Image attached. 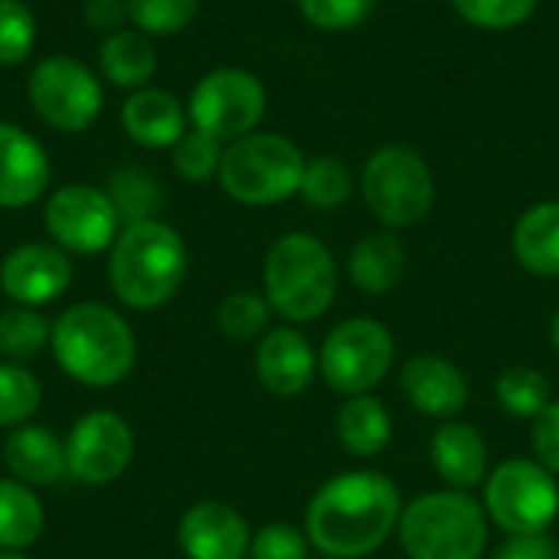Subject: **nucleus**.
Here are the masks:
<instances>
[{
	"label": "nucleus",
	"mask_w": 559,
	"mask_h": 559,
	"mask_svg": "<svg viewBox=\"0 0 559 559\" xmlns=\"http://www.w3.org/2000/svg\"><path fill=\"white\" fill-rule=\"evenodd\" d=\"M347 275L364 295H390L406 275V249L393 229H377L360 236L347 252Z\"/></svg>",
	"instance_id": "nucleus-22"
},
{
	"label": "nucleus",
	"mask_w": 559,
	"mask_h": 559,
	"mask_svg": "<svg viewBox=\"0 0 559 559\" xmlns=\"http://www.w3.org/2000/svg\"><path fill=\"white\" fill-rule=\"evenodd\" d=\"M46 524L36 491L16 478H0V550H26Z\"/></svg>",
	"instance_id": "nucleus-26"
},
{
	"label": "nucleus",
	"mask_w": 559,
	"mask_h": 559,
	"mask_svg": "<svg viewBox=\"0 0 559 559\" xmlns=\"http://www.w3.org/2000/svg\"><path fill=\"white\" fill-rule=\"evenodd\" d=\"M121 216V226H134V223H147V219H157V210H160V183L151 170L138 167V164H128V167H118L111 177H108V190H105Z\"/></svg>",
	"instance_id": "nucleus-27"
},
{
	"label": "nucleus",
	"mask_w": 559,
	"mask_h": 559,
	"mask_svg": "<svg viewBox=\"0 0 559 559\" xmlns=\"http://www.w3.org/2000/svg\"><path fill=\"white\" fill-rule=\"evenodd\" d=\"M49 337H52V328L36 308L16 305L0 314V357L10 364L39 357L46 350Z\"/></svg>",
	"instance_id": "nucleus-30"
},
{
	"label": "nucleus",
	"mask_w": 559,
	"mask_h": 559,
	"mask_svg": "<svg viewBox=\"0 0 559 559\" xmlns=\"http://www.w3.org/2000/svg\"><path fill=\"white\" fill-rule=\"evenodd\" d=\"M187 242L160 219L124 226L111 246L108 275L115 295L138 311L167 305L187 278Z\"/></svg>",
	"instance_id": "nucleus-3"
},
{
	"label": "nucleus",
	"mask_w": 559,
	"mask_h": 559,
	"mask_svg": "<svg viewBox=\"0 0 559 559\" xmlns=\"http://www.w3.org/2000/svg\"><path fill=\"white\" fill-rule=\"evenodd\" d=\"M36 16L23 0H0V66H20L36 49Z\"/></svg>",
	"instance_id": "nucleus-36"
},
{
	"label": "nucleus",
	"mask_w": 559,
	"mask_h": 559,
	"mask_svg": "<svg viewBox=\"0 0 559 559\" xmlns=\"http://www.w3.org/2000/svg\"><path fill=\"white\" fill-rule=\"evenodd\" d=\"M98 72L115 88H147V82L157 72V49L151 36H144L141 29H118L105 36L98 46Z\"/></svg>",
	"instance_id": "nucleus-25"
},
{
	"label": "nucleus",
	"mask_w": 559,
	"mask_h": 559,
	"mask_svg": "<svg viewBox=\"0 0 559 559\" xmlns=\"http://www.w3.org/2000/svg\"><path fill=\"white\" fill-rule=\"evenodd\" d=\"M318 559H331V557H318Z\"/></svg>",
	"instance_id": "nucleus-44"
},
{
	"label": "nucleus",
	"mask_w": 559,
	"mask_h": 559,
	"mask_svg": "<svg viewBox=\"0 0 559 559\" xmlns=\"http://www.w3.org/2000/svg\"><path fill=\"white\" fill-rule=\"evenodd\" d=\"M337 442L354 459H377L393 439V416L386 403L373 393L347 396L337 409Z\"/></svg>",
	"instance_id": "nucleus-23"
},
{
	"label": "nucleus",
	"mask_w": 559,
	"mask_h": 559,
	"mask_svg": "<svg viewBox=\"0 0 559 559\" xmlns=\"http://www.w3.org/2000/svg\"><path fill=\"white\" fill-rule=\"evenodd\" d=\"M272 305L259 292H233L216 308V324L229 341H252L269 331Z\"/></svg>",
	"instance_id": "nucleus-32"
},
{
	"label": "nucleus",
	"mask_w": 559,
	"mask_h": 559,
	"mask_svg": "<svg viewBox=\"0 0 559 559\" xmlns=\"http://www.w3.org/2000/svg\"><path fill=\"white\" fill-rule=\"evenodd\" d=\"M177 544L187 559H246L252 531L236 508L223 501H200L180 518Z\"/></svg>",
	"instance_id": "nucleus-17"
},
{
	"label": "nucleus",
	"mask_w": 559,
	"mask_h": 559,
	"mask_svg": "<svg viewBox=\"0 0 559 559\" xmlns=\"http://www.w3.org/2000/svg\"><path fill=\"white\" fill-rule=\"evenodd\" d=\"M308 157L278 131H252L223 151L219 187L242 206H278L301 190Z\"/></svg>",
	"instance_id": "nucleus-6"
},
{
	"label": "nucleus",
	"mask_w": 559,
	"mask_h": 559,
	"mask_svg": "<svg viewBox=\"0 0 559 559\" xmlns=\"http://www.w3.org/2000/svg\"><path fill=\"white\" fill-rule=\"evenodd\" d=\"M52 164L46 147L20 124L0 121V210H23L49 190Z\"/></svg>",
	"instance_id": "nucleus-18"
},
{
	"label": "nucleus",
	"mask_w": 559,
	"mask_h": 559,
	"mask_svg": "<svg viewBox=\"0 0 559 559\" xmlns=\"http://www.w3.org/2000/svg\"><path fill=\"white\" fill-rule=\"evenodd\" d=\"M82 16H85L88 29H95V33H102V36H111V33L124 29L128 3H124V0H85Z\"/></svg>",
	"instance_id": "nucleus-41"
},
{
	"label": "nucleus",
	"mask_w": 559,
	"mask_h": 559,
	"mask_svg": "<svg viewBox=\"0 0 559 559\" xmlns=\"http://www.w3.org/2000/svg\"><path fill=\"white\" fill-rule=\"evenodd\" d=\"M3 462L10 475L29 488H49L69 475L66 442H59L46 426H16L3 442Z\"/></svg>",
	"instance_id": "nucleus-21"
},
{
	"label": "nucleus",
	"mask_w": 559,
	"mask_h": 559,
	"mask_svg": "<svg viewBox=\"0 0 559 559\" xmlns=\"http://www.w3.org/2000/svg\"><path fill=\"white\" fill-rule=\"evenodd\" d=\"M72 285V259L56 242H23L0 262V288L23 308H43Z\"/></svg>",
	"instance_id": "nucleus-14"
},
{
	"label": "nucleus",
	"mask_w": 559,
	"mask_h": 559,
	"mask_svg": "<svg viewBox=\"0 0 559 559\" xmlns=\"http://www.w3.org/2000/svg\"><path fill=\"white\" fill-rule=\"evenodd\" d=\"M305 20L324 33H347L370 20L377 0H298Z\"/></svg>",
	"instance_id": "nucleus-37"
},
{
	"label": "nucleus",
	"mask_w": 559,
	"mask_h": 559,
	"mask_svg": "<svg viewBox=\"0 0 559 559\" xmlns=\"http://www.w3.org/2000/svg\"><path fill=\"white\" fill-rule=\"evenodd\" d=\"M255 377L265 393L295 400L318 377V350L298 328H269L255 350Z\"/></svg>",
	"instance_id": "nucleus-16"
},
{
	"label": "nucleus",
	"mask_w": 559,
	"mask_h": 559,
	"mask_svg": "<svg viewBox=\"0 0 559 559\" xmlns=\"http://www.w3.org/2000/svg\"><path fill=\"white\" fill-rule=\"evenodd\" d=\"M223 151H226V144H219L216 138H210L197 128H187V134L170 147L174 174L187 183H206V180L219 177Z\"/></svg>",
	"instance_id": "nucleus-33"
},
{
	"label": "nucleus",
	"mask_w": 559,
	"mask_h": 559,
	"mask_svg": "<svg viewBox=\"0 0 559 559\" xmlns=\"http://www.w3.org/2000/svg\"><path fill=\"white\" fill-rule=\"evenodd\" d=\"M550 344H554V350L559 354V311L550 318Z\"/></svg>",
	"instance_id": "nucleus-42"
},
{
	"label": "nucleus",
	"mask_w": 559,
	"mask_h": 559,
	"mask_svg": "<svg viewBox=\"0 0 559 559\" xmlns=\"http://www.w3.org/2000/svg\"><path fill=\"white\" fill-rule=\"evenodd\" d=\"M249 557L252 559H311V540L305 531H298L295 524H265L252 534L249 544Z\"/></svg>",
	"instance_id": "nucleus-38"
},
{
	"label": "nucleus",
	"mask_w": 559,
	"mask_h": 559,
	"mask_svg": "<svg viewBox=\"0 0 559 559\" xmlns=\"http://www.w3.org/2000/svg\"><path fill=\"white\" fill-rule=\"evenodd\" d=\"M131 459L134 432L111 409L85 413L66 436V468L75 481L88 488L118 481L128 472Z\"/></svg>",
	"instance_id": "nucleus-13"
},
{
	"label": "nucleus",
	"mask_w": 559,
	"mask_h": 559,
	"mask_svg": "<svg viewBox=\"0 0 559 559\" xmlns=\"http://www.w3.org/2000/svg\"><path fill=\"white\" fill-rule=\"evenodd\" d=\"M400 390L419 416H429L439 423L459 419V413L468 406V396H472L465 370L442 354L409 357L400 373Z\"/></svg>",
	"instance_id": "nucleus-15"
},
{
	"label": "nucleus",
	"mask_w": 559,
	"mask_h": 559,
	"mask_svg": "<svg viewBox=\"0 0 559 559\" xmlns=\"http://www.w3.org/2000/svg\"><path fill=\"white\" fill-rule=\"evenodd\" d=\"M49 239L69 255H98L115 246L121 216L111 197L92 183H66L49 193L43 206Z\"/></svg>",
	"instance_id": "nucleus-12"
},
{
	"label": "nucleus",
	"mask_w": 559,
	"mask_h": 559,
	"mask_svg": "<svg viewBox=\"0 0 559 559\" xmlns=\"http://www.w3.org/2000/svg\"><path fill=\"white\" fill-rule=\"evenodd\" d=\"M400 514V488L383 472L354 468L314 491L305 511V534L321 557L364 559L396 537Z\"/></svg>",
	"instance_id": "nucleus-1"
},
{
	"label": "nucleus",
	"mask_w": 559,
	"mask_h": 559,
	"mask_svg": "<svg viewBox=\"0 0 559 559\" xmlns=\"http://www.w3.org/2000/svg\"><path fill=\"white\" fill-rule=\"evenodd\" d=\"M518 262L537 278H559V200L534 203L521 213L511 236Z\"/></svg>",
	"instance_id": "nucleus-24"
},
{
	"label": "nucleus",
	"mask_w": 559,
	"mask_h": 559,
	"mask_svg": "<svg viewBox=\"0 0 559 559\" xmlns=\"http://www.w3.org/2000/svg\"><path fill=\"white\" fill-rule=\"evenodd\" d=\"M396 364V341L377 318H347L334 324L318 350V373L324 383L347 396L373 393Z\"/></svg>",
	"instance_id": "nucleus-8"
},
{
	"label": "nucleus",
	"mask_w": 559,
	"mask_h": 559,
	"mask_svg": "<svg viewBox=\"0 0 559 559\" xmlns=\"http://www.w3.org/2000/svg\"><path fill=\"white\" fill-rule=\"evenodd\" d=\"M0 559H26L20 550H0Z\"/></svg>",
	"instance_id": "nucleus-43"
},
{
	"label": "nucleus",
	"mask_w": 559,
	"mask_h": 559,
	"mask_svg": "<svg viewBox=\"0 0 559 559\" xmlns=\"http://www.w3.org/2000/svg\"><path fill=\"white\" fill-rule=\"evenodd\" d=\"M429 462L445 488L475 491L488 478V442L472 423L449 419L432 432Z\"/></svg>",
	"instance_id": "nucleus-19"
},
{
	"label": "nucleus",
	"mask_w": 559,
	"mask_h": 559,
	"mask_svg": "<svg viewBox=\"0 0 559 559\" xmlns=\"http://www.w3.org/2000/svg\"><path fill=\"white\" fill-rule=\"evenodd\" d=\"M481 488V508L504 534H547L559 518V478L537 459L501 462Z\"/></svg>",
	"instance_id": "nucleus-9"
},
{
	"label": "nucleus",
	"mask_w": 559,
	"mask_h": 559,
	"mask_svg": "<svg viewBox=\"0 0 559 559\" xmlns=\"http://www.w3.org/2000/svg\"><path fill=\"white\" fill-rule=\"evenodd\" d=\"M124 3L134 29H141L144 36H174L197 20L203 0H124Z\"/></svg>",
	"instance_id": "nucleus-34"
},
{
	"label": "nucleus",
	"mask_w": 559,
	"mask_h": 559,
	"mask_svg": "<svg viewBox=\"0 0 559 559\" xmlns=\"http://www.w3.org/2000/svg\"><path fill=\"white\" fill-rule=\"evenodd\" d=\"M26 95L36 118L62 134L88 131L105 105L98 75L72 56L39 59L26 79Z\"/></svg>",
	"instance_id": "nucleus-11"
},
{
	"label": "nucleus",
	"mask_w": 559,
	"mask_h": 559,
	"mask_svg": "<svg viewBox=\"0 0 559 559\" xmlns=\"http://www.w3.org/2000/svg\"><path fill=\"white\" fill-rule=\"evenodd\" d=\"M495 400L498 406L514 419H537L554 403V386L544 370L537 367H508L495 380Z\"/></svg>",
	"instance_id": "nucleus-28"
},
{
	"label": "nucleus",
	"mask_w": 559,
	"mask_h": 559,
	"mask_svg": "<svg viewBox=\"0 0 559 559\" xmlns=\"http://www.w3.org/2000/svg\"><path fill=\"white\" fill-rule=\"evenodd\" d=\"M452 7L475 29L504 33L524 26L537 13L540 0H452Z\"/></svg>",
	"instance_id": "nucleus-35"
},
{
	"label": "nucleus",
	"mask_w": 559,
	"mask_h": 559,
	"mask_svg": "<svg viewBox=\"0 0 559 559\" xmlns=\"http://www.w3.org/2000/svg\"><path fill=\"white\" fill-rule=\"evenodd\" d=\"M49 347L62 373L92 390L118 386L138 357L131 324L98 301H82L62 311L52 324Z\"/></svg>",
	"instance_id": "nucleus-2"
},
{
	"label": "nucleus",
	"mask_w": 559,
	"mask_h": 559,
	"mask_svg": "<svg viewBox=\"0 0 559 559\" xmlns=\"http://www.w3.org/2000/svg\"><path fill=\"white\" fill-rule=\"evenodd\" d=\"M265 111H269V92L262 79L239 66L210 69L187 98L190 128L216 138L219 144H233L259 131Z\"/></svg>",
	"instance_id": "nucleus-10"
},
{
	"label": "nucleus",
	"mask_w": 559,
	"mask_h": 559,
	"mask_svg": "<svg viewBox=\"0 0 559 559\" xmlns=\"http://www.w3.org/2000/svg\"><path fill=\"white\" fill-rule=\"evenodd\" d=\"M360 197L383 229H409L432 213L436 177L416 147L383 144L360 170Z\"/></svg>",
	"instance_id": "nucleus-7"
},
{
	"label": "nucleus",
	"mask_w": 559,
	"mask_h": 559,
	"mask_svg": "<svg viewBox=\"0 0 559 559\" xmlns=\"http://www.w3.org/2000/svg\"><path fill=\"white\" fill-rule=\"evenodd\" d=\"M187 105L167 92V88H138L128 95V102L121 105V128L124 134L151 151L160 147H174L183 134H187Z\"/></svg>",
	"instance_id": "nucleus-20"
},
{
	"label": "nucleus",
	"mask_w": 559,
	"mask_h": 559,
	"mask_svg": "<svg viewBox=\"0 0 559 559\" xmlns=\"http://www.w3.org/2000/svg\"><path fill=\"white\" fill-rule=\"evenodd\" d=\"M531 449H534V459L559 478V400H554L537 419H534V429H531Z\"/></svg>",
	"instance_id": "nucleus-39"
},
{
	"label": "nucleus",
	"mask_w": 559,
	"mask_h": 559,
	"mask_svg": "<svg viewBox=\"0 0 559 559\" xmlns=\"http://www.w3.org/2000/svg\"><path fill=\"white\" fill-rule=\"evenodd\" d=\"M396 540L406 559H481L491 521L472 491H429L403 504Z\"/></svg>",
	"instance_id": "nucleus-5"
},
{
	"label": "nucleus",
	"mask_w": 559,
	"mask_h": 559,
	"mask_svg": "<svg viewBox=\"0 0 559 559\" xmlns=\"http://www.w3.org/2000/svg\"><path fill=\"white\" fill-rule=\"evenodd\" d=\"M491 559H559L557 540L547 534H508Z\"/></svg>",
	"instance_id": "nucleus-40"
},
{
	"label": "nucleus",
	"mask_w": 559,
	"mask_h": 559,
	"mask_svg": "<svg viewBox=\"0 0 559 559\" xmlns=\"http://www.w3.org/2000/svg\"><path fill=\"white\" fill-rule=\"evenodd\" d=\"M43 403L39 380L23 364H0V429L26 426Z\"/></svg>",
	"instance_id": "nucleus-31"
},
{
	"label": "nucleus",
	"mask_w": 559,
	"mask_h": 559,
	"mask_svg": "<svg viewBox=\"0 0 559 559\" xmlns=\"http://www.w3.org/2000/svg\"><path fill=\"white\" fill-rule=\"evenodd\" d=\"M334 252L311 233H285L272 242L262 265V295L288 324H311L324 318L337 298Z\"/></svg>",
	"instance_id": "nucleus-4"
},
{
	"label": "nucleus",
	"mask_w": 559,
	"mask_h": 559,
	"mask_svg": "<svg viewBox=\"0 0 559 559\" xmlns=\"http://www.w3.org/2000/svg\"><path fill=\"white\" fill-rule=\"evenodd\" d=\"M350 193H354V177H350L344 160L324 154V157H311L305 164V177H301L298 197L311 210L334 213V210H341L350 200Z\"/></svg>",
	"instance_id": "nucleus-29"
}]
</instances>
